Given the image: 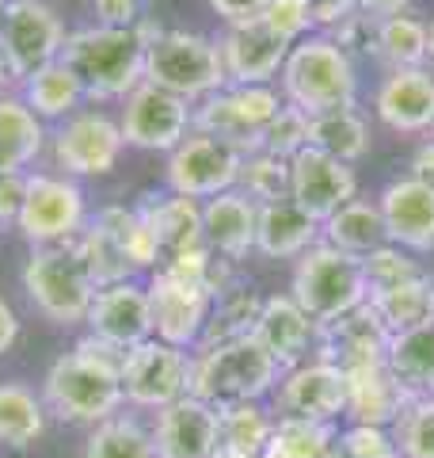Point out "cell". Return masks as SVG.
<instances>
[{"label":"cell","mask_w":434,"mask_h":458,"mask_svg":"<svg viewBox=\"0 0 434 458\" xmlns=\"http://www.w3.org/2000/svg\"><path fill=\"white\" fill-rule=\"evenodd\" d=\"M119 348L96 340L92 333L77 340V348L57 355L42 378V405L65 424H104L114 412H122V367Z\"/></svg>","instance_id":"cell-1"},{"label":"cell","mask_w":434,"mask_h":458,"mask_svg":"<svg viewBox=\"0 0 434 458\" xmlns=\"http://www.w3.org/2000/svg\"><path fill=\"white\" fill-rule=\"evenodd\" d=\"M161 31L153 16L138 27H77L65 35L62 62L80 77L92 104H122L145 81V50Z\"/></svg>","instance_id":"cell-2"},{"label":"cell","mask_w":434,"mask_h":458,"mask_svg":"<svg viewBox=\"0 0 434 458\" xmlns=\"http://www.w3.org/2000/svg\"><path fill=\"white\" fill-rule=\"evenodd\" d=\"M274 89H279L282 104L305 111L309 119L331 107H351L362 92L358 62L328 31H313L289 47Z\"/></svg>","instance_id":"cell-3"},{"label":"cell","mask_w":434,"mask_h":458,"mask_svg":"<svg viewBox=\"0 0 434 458\" xmlns=\"http://www.w3.org/2000/svg\"><path fill=\"white\" fill-rule=\"evenodd\" d=\"M282 367L255 336H240L229 344L191 352V397L213 409L240 405V401H267L279 386Z\"/></svg>","instance_id":"cell-4"},{"label":"cell","mask_w":434,"mask_h":458,"mask_svg":"<svg viewBox=\"0 0 434 458\" xmlns=\"http://www.w3.org/2000/svg\"><path fill=\"white\" fill-rule=\"evenodd\" d=\"M145 81L187 99L191 107L229 84L217 38L202 31H187V27H164L149 42V50H145Z\"/></svg>","instance_id":"cell-5"},{"label":"cell","mask_w":434,"mask_h":458,"mask_svg":"<svg viewBox=\"0 0 434 458\" xmlns=\"http://www.w3.org/2000/svg\"><path fill=\"white\" fill-rule=\"evenodd\" d=\"M289 298L309 313L316 325L336 321L339 313L362 306L370 298L366 271L362 260L351 252L331 249L328 241L313 245L305 256L294 260V276H289Z\"/></svg>","instance_id":"cell-6"},{"label":"cell","mask_w":434,"mask_h":458,"mask_svg":"<svg viewBox=\"0 0 434 458\" xmlns=\"http://www.w3.org/2000/svg\"><path fill=\"white\" fill-rule=\"evenodd\" d=\"M23 294L50 325L69 328L88 318L96 283L69 241V245L31 249V256L23 264Z\"/></svg>","instance_id":"cell-7"},{"label":"cell","mask_w":434,"mask_h":458,"mask_svg":"<svg viewBox=\"0 0 434 458\" xmlns=\"http://www.w3.org/2000/svg\"><path fill=\"white\" fill-rule=\"evenodd\" d=\"M88 225V199L80 183L62 172H27V195L16 218L20 237L31 249L42 245H69Z\"/></svg>","instance_id":"cell-8"},{"label":"cell","mask_w":434,"mask_h":458,"mask_svg":"<svg viewBox=\"0 0 434 458\" xmlns=\"http://www.w3.org/2000/svg\"><path fill=\"white\" fill-rule=\"evenodd\" d=\"M282 96L279 89H244V84H225L202 104H195V131L225 141L229 149L255 153L263 146L267 123L279 114Z\"/></svg>","instance_id":"cell-9"},{"label":"cell","mask_w":434,"mask_h":458,"mask_svg":"<svg viewBox=\"0 0 434 458\" xmlns=\"http://www.w3.org/2000/svg\"><path fill=\"white\" fill-rule=\"evenodd\" d=\"M119 378H122L126 405L161 412L164 405L187 397V390H191V352L171 348V344L149 336L145 344H138V348H129L122 355Z\"/></svg>","instance_id":"cell-10"},{"label":"cell","mask_w":434,"mask_h":458,"mask_svg":"<svg viewBox=\"0 0 434 458\" xmlns=\"http://www.w3.org/2000/svg\"><path fill=\"white\" fill-rule=\"evenodd\" d=\"M126 149L122 126L114 114L88 107L69 114L65 123H57V131L50 134V157L54 168L69 180L80 176H107L119 165V157Z\"/></svg>","instance_id":"cell-11"},{"label":"cell","mask_w":434,"mask_h":458,"mask_svg":"<svg viewBox=\"0 0 434 458\" xmlns=\"http://www.w3.org/2000/svg\"><path fill=\"white\" fill-rule=\"evenodd\" d=\"M65 23L46 0H8L4 20H0V54L8 62V73L23 81L35 69L62 57Z\"/></svg>","instance_id":"cell-12"},{"label":"cell","mask_w":434,"mask_h":458,"mask_svg":"<svg viewBox=\"0 0 434 458\" xmlns=\"http://www.w3.org/2000/svg\"><path fill=\"white\" fill-rule=\"evenodd\" d=\"M119 126H122L126 146L145 149V153H171L195 131V107L187 104V99L141 81L138 89L122 99Z\"/></svg>","instance_id":"cell-13"},{"label":"cell","mask_w":434,"mask_h":458,"mask_svg":"<svg viewBox=\"0 0 434 458\" xmlns=\"http://www.w3.org/2000/svg\"><path fill=\"white\" fill-rule=\"evenodd\" d=\"M274 417H297L316 424H339L346 412V375L343 367L328 360H305L279 375V386L271 394Z\"/></svg>","instance_id":"cell-14"},{"label":"cell","mask_w":434,"mask_h":458,"mask_svg":"<svg viewBox=\"0 0 434 458\" xmlns=\"http://www.w3.org/2000/svg\"><path fill=\"white\" fill-rule=\"evenodd\" d=\"M370 119L396 138H427L434 131V69H381L370 96Z\"/></svg>","instance_id":"cell-15"},{"label":"cell","mask_w":434,"mask_h":458,"mask_svg":"<svg viewBox=\"0 0 434 458\" xmlns=\"http://www.w3.org/2000/svg\"><path fill=\"white\" fill-rule=\"evenodd\" d=\"M237 172H240L237 149H229L225 141H217L210 134L191 131L168 153L164 183H168V191L206 203V199L237 188Z\"/></svg>","instance_id":"cell-16"},{"label":"cell","mask_w":434,"mask_h":458,"mask_svg":"<svg viewBox=\"0 0 434 458\" xmlns=\"http://www.w3.org/2000/svg\"><path fill=\"white\" fill-rule=\"evenodd\" d=\"M149 313H153V336L171 344V348L195 352L202 340V328H206L213 294L202 291V286L187 283L179 276H171L168 267L149 271Z\"/></svg>","instance_id":"cell-17"},{"label":"cell","mask_w":434,"mask_h":458,"mask_svg":"<svg viewBox=\"0 0 434 458\" xmlns=\"http://www.w3.org/2000/svg\"><path fill=\"white\" fill-rule=\"evenodd\" d=\"M358 195L362 191H358L355 165H343L313 146L301 149L294 161H289V199L321 225Z\"/></svg>","instance_id":"cell-18"},{"label":"cell","mask_w":434,"mask_h":458,"mask_svg":"<svg viewBox=\"0 0 434 458\" xmlns=\"http://www.w3.org/2000/svg\"><path fill=\"white\" fill-rule=\"evenodd\" d=\"M373 199H378L388 245L408 249L412 256L434 252V188L400 172V176L385 180Z\"/></svg>","instance_id":"cell-19"},{"label":"cell","mask_w":434,"mask_h":458,"mask_svg":"<svg viewBox=\"0 0 434 458\" xmlns=\"http://www.w3.org/2000/svg\"><path fill=\"white\" fill-rule=\"evenodd\" d=\"M217 50H221L225 81L244 84V89H274L279 73L286 65L289 42H282L263 23H244V27H225L217 35Z\"/></svg>","instance_id":"cell-20"},{"label":"cell","mask_w":434,"mask_h":458,"mask_svg":"<svg viewBox=\"0 0 434 458\" xmlns=\"http://www.w3.org/2000/svg\"><path fill=\"white\" fill-rule=\"evenodd\" d=\"M84 325H88V333L96 340H104L119 352L145 344L153 336V313H149V291H145V283L126 279L114 286H99Z\"/></svg>","instance_id":"cell-21"},{"label":"cell","mask_w":434,"mask_h":458,"mask_svg":"<svg viewBox=\"0 0 434 458\" xmlns=\"http://www.w3.org/2000/svg\"><path fill=\"white\" fill-rule=\"evenodd\" d=\"M388 328L378 318V310L370 302H362L355 310L339 313L336 321L328 325H316V348L313 355L316 360H328L343 370L362 367V363H381L385 352H388Z\"/></svg>","instance_id":"cell-22"},{"label":"cell","mask_w":434,"mask_h":458,"mask_svg":"<svg viewBox=\"0 0 434 458\" xmlns=\"http://www.w3.org/2000/svg\"><path fill=\"white\" fill-rule=\"evenodd\" d=\"M149 436L156 458H213L217 409L187 394L161 412H153Z\"/></svg>","instance_id":"cell-23"},{"label":"cell","mask_w":434,"mask_h":458,"mask_svg":"<svg viewBox=\"0 0 434 458\" xmlns=\"http://www.w3.org/2000/svg\"><path fill=\"white\" fill-rule=\"evenodd\" d=\"M252 336L271 352L274 363H279L282 370H289V367L313 360L316 321L294 302V298H289V291L286 294H267L263 310H259V321L252 328Z\"/></svg>","instance_id":"cell-24"},{"label":"cell","mask_w":434,"mask_h":458,"mask_svg":"<svg viewBox=\"0 0 434 458\" xmlns=\"http://www.w3.org/2000/svg\"><path fill=\"white\" fill-rule=\"evenodd\" d=\"M255 222H259V207L237 188L202 203V237H206V249L237 267L255 252Z\"/></svg>","instance_id":"cell-25"},{"label":"cell","mask_w":434,"mask_h":458,"mask_svg":"<svg viewBox=\"0 0 434 458\" xmlns=\"http://www.w3.org/2000/svg\"><path fill=\"white\" fill-rule=\"evenodd\" d=\"M346 375V424H373V428H393V420L408 405V390L393 378V370L381 363H362L343 370Z\"/></svg>","instance_id":"cell-26"},{"label":"cell","mask_w":434,"mask_h":458,"mask_svg":"<svg viewBox=\"0 0 434 458\" xmlns=\"http://www.w3.org/2000/svg\"><path fill=\"white\" fill-rule=\"evenodd\" d=\"M313 245H321V222L309 218L294 199H274L259 207L255 222V252L263 260H297Z\"/></svg>","instance_id":"cell-27"},{"label":"cell","mask_w":434,"mask_h":458,"mask_svg":"<svg viewBox=\"0 0 434 458\" xmlns=\"http://www.w3.org/2000/svg\"><path fill=\"white\" fill-rule=\"evenodd\" d=\"M138 214L149 222L156 245H161L164 260L191 249H206V237H202V203L198 199H187L176 191L164 195H145L138 203Z\"/></svg>","instance_id":"cell-28"},{"label":"cell","mask_w":434,"mask_h":458,"mask_svg":"<svg viewBox=\"0 0 434 458\" xmlns=\"http://www.w3.org/2000/svg\"><path fill=\"white\" fill-rule=\"evenodd\" d=\"M309 146L343 165H362L373 153V119L362 104L331 107L309 119Z\"/></svg>","instance_id":"cell-29"},{"label":"cell","mask_w":434,"mask_h":458,"mask_svg":"<svg viewBox=\"0 0 434 458\" xmlns=\"http://www.w3.org/2000/svg\"><path fill=\"white\" fill-rule=\"evenodd\" d=\"M46 146V123L20 96L0 92V172H27Z\"/></svg>","instance_id":"cell-30"},{"label":"cell","mask_w":434,"mask_h":458,"mask_svg":"<svg viewBox=\"0 0 434 458\" xmlns=\"http://www.w3.org/2000/svg\"><path fill=\"white\" fill-rule=\"evenodd\" d=\"M430 47V23L415 8L396 12V16L373 20L370 54L381 62V69H419L427 65Z\"/></svg>","instance_id":"cell-31"},{"label":"cell","mask_w":434,"mask_h":458,"mask_svg":"<svg viewBox=\"0 0 434 458\" xmlns=\"http://www.w3.org/2000/svg\"><path fill=\"white\" fill-rule=\"evenodd\" d=\"M385 367L408 390V397H434V321L388 336Z\"/></svg>","instance_id":"cell-32"},{"label":"cell","mask_w":434,"mask_h":458,"mask_svg":"<svg viewBox=\"0 0 434 458\" xmlns=\"http://www.w3.org/2000/svg\"><path fill=\"white\" fill-rule=\"evenodd\" d=\"M271 428H274V412L263 401H240V405L217 409L213 458H263Z\"/></svg>","instance_id":"cell-33"},{"label":"cell","mask_w":434,"mask_h":458,"mask_svg":"<svg viewBox=\"0 0 434 458\" xmlns=\"http://www.w3.org/2000/svg\"><path fill=\"white\" fill-rule=\"evenodd\" d=\"M23 104L31 107L42 123H65L69 114H77L84 96V84L72 69L57 57V62L35 69L31 77H23Z\"/></svg>","instance_id":"cell-34"},{"label":"cell","mask_w":434,"mask_h":458,"mask_svg":"<svg viewBox=\"0 0 434 458\" xmlns=\"http://www.w3.org/2000/svg\"><path fill=\"white\" fill-rule=\"evenodd\" d=\"M321 241H328V245L339 249V252L358 256V260H362V256H370L373 249H381L388 237H385V222H381L378 199L358 195L346 207H339L321 225Z\"/></svg>","instance_id":"cell-35"},{"label":"cell","mask_w":434,"mask_h":458,"mask_svg":"<svg viewBox=\"0 0 434 458\" xmlns=\"http://www.w3.org/2000/svg\"><path fill=\"white\" fill-rule=\"evenodd\" d=\"M259 310H263V294H259L252 283L233 279L221 294L213 298L198 348H210V344H229V340L252 336V328H255V321H259Z\"/></svg>","instance_id":"cell-36"},{"label":"cell","mask_w":434,"mask_h":458,"mask_svg":"<svg viewBox=\"0 0 434 458\" xmlns=\"http://www.w3.org/2000/svg\"><path fill=\"white\" fill-rule=\"evenodd\" d=\"M46 405L23 382H0V447L27 451L46 432Z\"/></svg>","instance_id":"cell-37"},{"label":"cell","mask_w":434,"mask_h":458,"mask_svg":"<svg viewBox=\"0 0 434 458\" xmlns=\"http://www.w3.org/2000/svg\"><path fill=\"white\" fill-rule=\"evenodd\" d=\"M366 302L378 310L388 333H404V328L434 321V276L423 271V276L385 286V291H370Z\"/></svg>","instance_id":"cell-38"},{"label":"cell","mask_w":434,"mask_h":458,"mask_svg":"<svg viewBox=\"0 0 434 458\" xmlns=\"http://www.w3.org/2000/svg\"><path fill=\"white\" fill-rule=\"evenodd\" d=\"M96 222L111 233V241L119 245V252L134 271H156L164 264V252L156 245L149 222L138 214V207H104L96 210Z\"/></svg>","instance_id":"cell-39"},{"label":"cell","mask_w":434,"mask_h":458,"mask_svg":"<svg viewBox=\"0 0 434 458\" xmlns=\"http://www.w3.org/2000/svg\"><path fill=\"white\" fill-rule=\"evenodd\" d=\"M84 458H156L153 436L134 412H114L92 428L84 443Z\"/></svg>","instance_id":"cell-40"},{"label":"cell","mask_w":434,"mask_h":458,"mask_svg":"<svg viewBox=\"0 0 434 458\" xmlns=\"http://www.w3.org/2000/svg\"><path fill=\"white\" fill-rule=\"evenodd\" d=\"M331 443H336V424L274 417L263 458H328Z\"/></svg>","instance_id":"cell-41"},{"label":"cell","mask_w":434,"mask_h":458,"mask_svg":"<svg viewBox=\"0 0 434 458\" xmlns=\"http://www.w3.org/2000/svg\"><path fill=\"white\" fill-rule=\"evenodd\" d=\"M72 249H77V256L84 260V267H88V276L99 286H114V283H126V279H138V271L129 267V260L119 252V245L111 241V233L104 225H99L96 218H88V225L80 229V237L72 241Z\"/></svg>","instance_id":"cell-42"},{"label":"cell","mask_w":434,"mask_h":458,"mask_svg":"<svg viewBox=\"0 0 434 458\" xmlns=\"http://www.w3.org/2000/svg\"><path fill=\"white\" fill-rule=\"evenodd\" d=\"M237 191L248 195L255 207L286 199L289 195V161H282V157H274L267 149L244 153L240 172H237Z\"/></svg>","instance_id":"cell-43"},{"label":"cell","mask_w":434,"mask_h":458,"mask_svg":"<svg viewBox=\"0 0 434 458\" xmlns=\"http://www.w3.org/2000/svg\"><path fill=\"white\" fill-rule=\"evenodd\" d=\"M393 439L400 458H434V397H415L393 420Z\"/></svg>","instance_id":"cell-44"},{"label":"cell","mask_w":434,"mask_h":458,"mask_svg":"<svg viewBox=\"0 0 434 458\" xmlns=\"http://www.w3.org/2000/svg\"><path fill=\"white\" fill-rule=\"evenodd\" d=\"M362 271H366V286L370 291H385V286H396L404 279H415L423 276V264H419V256H412L408 249L400 245H385L373 249L370 256H362Z\"/></svg>","instance_id":"cell-45"},{"label":"cell","mask_w":434,"mask_h":458,"mask_svg":"<svg viewBox=\"0 0 434 458\" xmlns=\"http://www.w3.org/2000/svg\"><path fill=\"white\" fill-rule=\"evenodd\" d=\"M259 149L282 157V161H294L301 149H309V114L297 111V107H289V104H282L279 114L267 123L263 146H259Z\"/></svg>","instance_id":"cell-46"},{"label":"cell","mask_w":434,"mask_h":458,"mask_svg":"<svg viewBox=\"0 0 434 458\" xmlns=\"http://www.w3.org/2000/svg\"><path fill=\"white\" fill-rule=\"evenodd\" d=\"M331 451L343 458H400L393 432L388 428H373V424H346L343 432L336 428Z\"/></svg>","instance_id":"cell-47"},{"label":"cell","mask_w":434,"mask_h":458,"mask_svg":"<svg viewBox=\"0 0 434 458\" xmlns=\"http://www.w3.org/2000/svg\"><path fill=\"white\" fill-rule=\"evenodd\" d=\"M259 23H263L267 31L279 35L282 42H289V47L316 31L305 0H271V4L263 8V20H259Z\"/></svg>","instance_id":"cell-48"},{"label":"cell","mask_w":434,"mask_h":458,"mask_svg":"<svg viewBox=\"0 0 434 458\" xmlns=\"http://www.w3.org/2000/svg\"><path fill=\"white\" fill-rule=\"evenodd\" d=\"M271 0H206V8L213 12L221 27H244V23H259L263 8Z\"/></svg>","instance_id":"cell-49"},{"label":"cell","mask_w":434,"mask_h":458,"mask_svg":"<svg viewBox=\"0 0 434 458\" xmlns=\"http://www.w3.org/2000/svg\"><path fill=\"white\" fill-rule=\"evenodd\" d=\"M145 20V0H96L99 27H138Z\"/></svg>","instance_id":"cell-50"},{"label":"cell","mask_w":434,"mask_h":458,"mask_svg":"<svg viewBox=\"0 0 434 458\" xmlns=\"http://www.w3.org/2000/svg\"><path fill=\"white\" fill-rule=\"evenodd\" d=\"M27 195V172H0V225H16Z\"/></svg>","instance_id":"cell-51"},{"label":"cell","mask_w":434,"mask_h":458,"mask_svg":"<svg viewBox=\"0 0 434 458\" xmlns=\"http://www.w3.org/2000/svg\"><path fill=\"white\" fill-rule=\"evenodd\" d=\"M305 4H309V16H313L316 31H336L351 12H358L355 0H305Z\"/></svg>","instance_id":"cell-52"},{"label":"cell","mask_w":434,"mask_h":458,"mask_svg":"<svg viewBox=\"0 0 434 458\" xmlns=\"http://www.w3.org/2000/svg\"><path fill=\"white\" fill-rule=\"evenodd\" d=\"M408 176H415L419 183L434 188V134H427V138L412 149V157H408Z\"/></svg>","instance_id":"cell-53"},{"label":"cell","mask_w":434,"mask_h":458,"mask_svg":"<svg viewBox=\"0 0 434 458\" xmlns=\"http://www.w3.org/2000/svg\"><path fill=\"white\" fill-rule=\"evenodd\" d=\"M358 12H366L370 20H385V16H396V12H408L415 8V0H355Z\"/></svg>","instance_id":"cell-54"},{"label":"cell","mask_w":434,"mask_h":458,"mask_svg":"<svg viewBox=\"0 0 434 458\" xmlns=\"http://www.w3.org/2000/svg\"><path fill=\"white\" fill-rule=\"evenodd\" d=\"M16 340H20V318H16V310L0 298V355L12 352V344Z\"/></svg>","instance_id":"cell-55"},{"label":"cell","mask_w":434,"mask_h":458,"mask_svg":"<svg viewBox=\"0 0 434 458\" xmlns=\"http://www.w3.org/2000/svg\"><path fill=\"white\" fill-rule=\"evenodd\" d=\"M12 81V73H8V62H4V54H0V92H4V84Z\"/></svg>","instance_id":"cell-56"},{"label":"cell","mask_w":434,"mask_h":458,"mask_svg":"<svg viewBox=\"0 0 434 458\" xmlns=\"http://www.w3.org/2000/svg\"><path fill=\"white\" fill-rule=\"evenodd\" d=\"M427 23H430V47H427V65L434 69V16H430Z\"/></svg>","instance_id":"cell-57"},{"label":"cell","mask_w":434,"mask_h":458,"mask_svg":"<svg viewBox=\"0 0 434 458\" xmlns=\"http://www.w3.org/2000/svg\"><path fill=\"white\" fill-rule=\"evenodd\" d=\"M4 8H8V0H0V20H4Z\"/></svg>","instance_id":"cell-58"},{"label":"cell","mask_w":434,"mask_h":458,"mask_svg":"<svg viewBox=\"0 0 434 458\" xmlns=\"http://www.w3.org/2000/svg\"><path fill=\"white\" fill-rule=\"evenodd\" d=\"M328 458H343V454H336V451H328Z\"/></svg>","instance_id":"cell-59"},{"label":"cell","mask_w":434,"mask_h":458,"mask_svg":"<svg viewBox=\"0 0 434 458\" xmlns=\"http://www.w3.org/2000/svg\"><path fill=\"white\" fill-rule=\"evenodd\" d=\"M430 134H434V131H430Z\"/></svg>","instance_id":"cell-60"}]
</instances>
